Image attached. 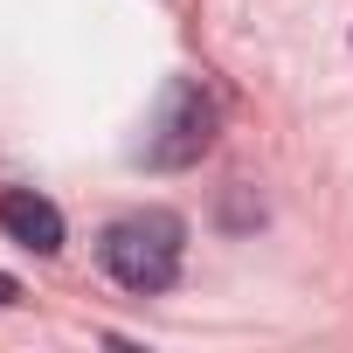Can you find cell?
<instances>
[{"mask_svg": "<svg viewBox=\"0 0 353 353\" xmlns=\"http://www.w3.org/2000/svg\"><path fill=\"white\" fill-rule=\"evenodd\" d=\"M0 229H8L21 250H35V256H56L63 250V215L35 188H8V194H0Z\"/></svg>", "mask_w": 353, "mask_h": 353, "instance_id": "3", "label": "cell"}, {"mask_svg": "<svg viewBox=\"0 0 353 353\" xmlns=\"http://www.w3.org/2000/svg\"><path fill=\"white\" fill-rule=\"evenodd\" d=\"M0 305H21V284H14L8 270H0Z\"/></svg>", "mask_w": 353, "mask_h": 353, "instance_id": "4", "label": "cell"}, {"mask_svg": "<svg viewBox=\"0 0 353 353\" xmlns=\"http://www.w3.org/2000/svg\"><path fill=\"white\" fill-rule=\"evenodd\" d=\"M181 250H188V229H181V215H166V208L118 215L97 236V263L111 270V284H125L139 298H152V291H166L173 277H181Z\"/></svg>", "mask_w": 353, "mask_h": 353, "instance_id": "1", "label": "cell"}, {"mask_svg": "<svg viewBox=\"0 0 353 353\" xmlns=\"http://www.w3.org/2000/svg\"><path fill=\"white\" fill-rule=\"evenodd\" d=\"M215 125H222V104L208 83H173L159 104V125L145 139V166H194L215 145Z\"/></svg>", "mask_w": 353, "mask_h": 353, "instance_id": "2", "label": "cell"}]
</instances>
